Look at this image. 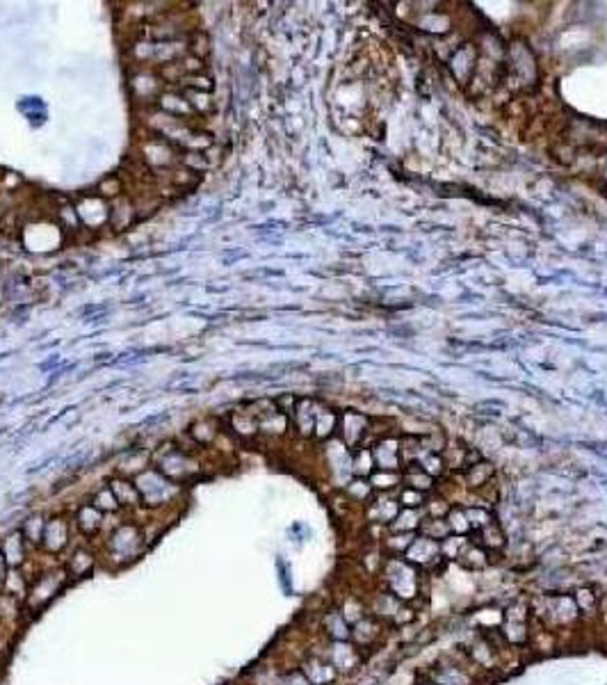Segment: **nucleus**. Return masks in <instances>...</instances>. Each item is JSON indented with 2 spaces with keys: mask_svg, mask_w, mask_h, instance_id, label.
<instances>
[{
  "mask_svg": "<svg viewBox=\"0 0 607 685\" xmlns=\"http://www.w3.org/2000/svg\"><path fill=\"white\" fill-rule=\"evenodd\" d=\"M514 64H511V71H514V76H516L521 82H532L537 78V62L535 58L530 55L528 48H523V46H514Z\"/></svg>",
  "mask_w": 607,
  "mask_h": 685,
  "instance_id": "obj_17",
  "label": "nucleus"
},
{
  "mask_svg": "<svg viewBox=\"0 0 607 685\" xmlns=\"http://www.w3.org/2000/svg\"><path fill=\"white\" fill-rule=\"evenodd\" d=\"M482 539H484V546H491V548H502L504 546V535L502 530L498 528L491 521L489 526L482 528Z\"/></svg>",
  "mask_w": 607,
  "mask_h": 685,
  "instance_id": "obj_32",
  "label": "nucleus"
},
{
  "mask_svg": "<svg viewBox=\"0 0 607 685\" xmlns=\"http://www.w3.org/2000/svg\"><path fill=\"white\" fill-rule=\"evenodd\" d=\"M103 511H98L91 502H85V505H80L76 509V514H73V526L76 530L87 539H94L98 537V533L103 530Z\"/></svg>",
  "mask_w": 607,
  "mask_h": 685,
  "instance_id": "obj_11",
  "label": "nucleus"
},
{
  "mask_svg": "<svg viewBox=\"0 0 607 685\" xmlns=\"http://www.w3.org/2000/svg\"><path fill=\"white\" fill-rule=\"evenodd\" d=\"M71 580L67 571H64V566H51V569H44L30 578V585H27V592H25V599H23V608L25 612H30V615H39L46 608L51 606V603L60 596Z\"/></svg>",
  "mask_w": 607,
  "mask_h": 685,
  "instance_id": "obj_2",
  "label": "nucleus"
},
{
  "mask_svg": "<svg viewBox=\"0 0 607 685\" xmlns=\"http://www.w3.org/2000/svg\"><path fill=\"white\" fill-rule=\"evenodd\" d=\"M400 482V473L398 471H377L370 475V484L372 487H379V489H391L395 484Z\"/></svg>",
  "mask_w": 607,
  "mask_h": 685,
  "instance_id": "obj_30",
  "label": "nucleus"
},
{
  "mask_svg": "<svg viewBox=\"0 0 607 685\" xmlns=\"http://www.w3.org/2000/svg\"><path fill=\"white\" fill-rule=\"evenodd\" d=\"M420 526V521H418V511L416 509H407V511H400L398 516H395V521L391 523V530L393 533H411L413 528H418Z\"/></svg>",
  "mask_w": 607,
  "mask_h": 685,
  "instance_id": "obj_26",
  "label": "nucleus"
},
{
  "mask_svg": "<svg viewBox=\"0 0 607 685\" xmlns=\"http://www.w3.org/2000/svg\"><path fill=\"white\" fill-rule=\"evenodd\" d=\"M89 502H91V505H94L98 511H103V514H117V511L122 509V505H119L117 498H115L112 489H110V484H107V487H100V489L94 493V496H91Z\"/></svg>",
  "mask_w": 607,
  "mask_h": 685,
  "instance_id": "obj_23",
  "label": "nucleus"
},
{
  "mask_svg": "<svg viewBox=\"0 0 607 685\" xmlns=\"http://www.w3.org/2000/svg\"><path fill=\"white\" fill-rule=\"evenodd\" d=\"M448 523H450V530H452V533H464L466 535L468 530H471V521H468L466 509H462V507L450 509Z\"/></svg>",
  "mask_w": 607,
  "mask_h": 685,
  "instance_id": "obj_31",
  "label": "nucleus"
},
{
  "mask_svg": "<svg viewBox=\"0 0 607 685\" xmlns=\"http://www.w3.org/2000/svg\"><path fill=\"white\" fill-rule=\"evenodd\" d=\"M452 530H450V523L443 518H427L425 523H422V535L429 537V539H434V542H438V539H443L445 535H450Z\"/></svg>",
  "mask_w": 607,
  "mask_h": 685,
  "instance_id": "obj_25",
  "label": "nucleus"
},
{
  "mask_svg": "<svg viewBox=\"0 0 607 685\" xmlns=\"http://www.w3.org/2000/svg\"><path fill=\"white\" fill-rule=\"evenodd\" d=\"M0 553L7 560L9 569H23V564L27 562V542L21 535V530H12L3 537L0 542Z\"/></svg>",
  "mask_w": 607,
  "mask_h": 685,
  "instance_id": "obj_10",
  "label": "nucleus"
},
{
  "mask_svg": "<svg viewBox=\"0 0 607 685\" xmlns=\"http://www.w3.org/2000/svg\"><path fill=\"white\" fill-rule=\"evenodd\" d=\"M347 496L356 500V502H363L372 496V484L370 480H363V478H358V480H352V482H347Z\"/></svg>",
  "mask_w": 607,
  "mask_h": 685,
  "instance_id": "obj_27",
  "label": "nucleus"
},
{
  "mask_svg": "<svg viewBox=\"0 0 607 685\" xmlns=\"http://www.w3.org/2000/svg\"><path fill=\"white\" fill-rule=\"evenodd\" d=\"M404 557H407V562H411V564L431 562V560H436V557H440V544L429 537H416L413 544L409 546V551L404 553Z\"/></svg>",
  "mask_w": 607,
  "mask_h": 685,
  "instance_id": "obj_15",
  "label": "nucleus"
},
{
  "mask_svg": "<svg viewBox=\"0 0 607 685\" xmlns=\"http://www.w3.org/2000/svg\"><path fill=\"white\" fill-rule=\"evenodd\" d=\"M605 176H607V160H605Z\"/></svg>",
  "mask_w": 607,
  "mask_h": 685,
  "instance_id": "obj_38",
  "label": "nucleus"
},
{
  "mask_svg": "<svg viewBox=\"0 0 607 685\" xmlns=\"http://www.w3.org/2000/svg\"><path fill=\"white\" fill-rule=\"evenodd\" d=\"M404 482H407L409 489H416V491H422V493L434 487V478L422 471L418 464H409V471L404 473Z\"/></svg>",
  "mask_w": 607,
  "mask_h": 685,
  "instance_id": "obj_22",
  "label": "nucleus"
},
{
  "mask_svg": "<svg viewBox=\"0 0 607 685\" xmlns=\"http://www.w3.org/2000/svg\"><path fill=\"white\" fill-rule=\"evenodd\" d=\"M146 553V535L140 526L135 523H122L110 533L103 551L105 566L112 569H124L131 566Z\"/></svg>",
  "mask_w": 607,
  "mask_h": 685,
  "instance_id": "obj_1",
  "label": "nucleus"
},
{
  "mask_svg": "<svg viewBox=\"0 0 607 685\" xmlns=\"http://www.w3.org/2000/svg\"><path fill=\"white\" fill-rule=\"evenodd\" d=\"M466 516H468V521H471V528H484V526L491 523V514L482 507H468Z\"/></svg>",
  "mask_w": 607,
  "mask_h": 685,
  "instance_id": "obj_35",
  "label": "nucleus"
},
{
  "mask_svg": "<svg viewBox=\"0 0 607 685\" xmlns=\"http://www.w3.org/2000/svg\"><path fill=\"white\" fill-rule=\"evenodd\" d=\"M338 427H340V436H343V443L347 448H356L365 436L367 427H370V420H367V416L358 414V411H345L338 418Z\"/></svg>",
  "mask_w": 607,
  "mask_h": 685,
  "instance_id": "obj_9",
  "label": "nucleus"
},
{
  "mask_svg": "<svg viewBox=\"0 0 607 685\" xmlns=\"http://www.w3.org/2000/svg\"><path fill=\"white\" fill-rule=\"evenodd\" d=\"M135 484H137V489H140L142 505L151 507V509L164 507V505H169V502H176L181 496V484L167 480L155 469H146L144 473L137 475Z\"/></svg>",
  "mask_w": 607,
  "mask_h": 685,
  "instance_id": "obj_4",
  "label": "nucleus"
},
{
  "mask_svg": "<svg viewBox=\"0 0 607 685\" xmlns=\"http://www.w3.org/2000/svg\"><path fill=\"white\" fill-rule=\"evenodd\" d=\"M422 502H425V493L422 491H416V489H404V493L400 496V505L402 507H407V509H418Z\"/></svg>",
  "mask_w": 607,
  "mask_h": 685,
  "instance_id": "obj_34",
  "label": "nucleus"
},
{
  "mask_svg": "<svg viewBox=\"0 0 607 685\" xmlns=\"http://www.w3.org/2000/svg\"><path fill=\"white\" fill-rule=\"evenodd\" d=\"M372 459L377 471H398L400 469V443L395 438H381L372 448Z\"/></svg>",
  "mask_w": 607,
  "mask_h": 685,
  "instance_id": "obj_13",
  "label": "nucleus"
},
{
  "mask_svg": "<svg viewBox=\"0 0 607 685\" xmlns=\"http://www.w3.org/2000/svg\"><path fill=\"white\" fill-rule=\"evenodd\" d=\"M491 478H493V466L491 464L477 462V464L468 466V473H466L468 487H484V484H489Z\"/></svg>",
  "mask_w": 607,
  "mask_h": 685,
  "instance_id": "obj_24",
  "label": "nucleus"
},
{
  "mask_svg": "<svg viewBox=\"0 0 607 685\" xmlns=\"http://www.w3.org/2000/svg\"><path fill=\"white\" fill-rule=\"evenodd\" d=\"M98 560H100V557H98V553L94 551V548L76 546L62 566H64V571H67L69 580H85V578H89L91 573H94Z\"/></svg>",
  "mask_w": 607,
  "mask_h": 685,
  "instance_id": "obj_8",
  "label": "nucleus"
},
{
  "mask_svg": "<svg viewBox=\"0 0 607 685\" xmlns=\"http://www.w3.org/2000/svg\"><path fill=\"white\" fill-rule=\"evenodd\" d=\"M398 514H400V505L395 500H386V498L372 502V509L367 511V516L377 521V523H393Z\"/></svg>",
  "mask_w": 607,
  "mask_h": 685,
  "instance_id": "obj_21",
  "label": "nucleus"
},
{
  "mask_svg": "<svg viewBox=\"0 0 607 685\" xmlns=\"http://www.w3.org/2000/svg\"><path fill=\"white\" fill-rule=\"evenodd\" d=\"M386 582H389V589L393 596H398L400 601L413 599L420 587L416 566L411 562L398 560V557H393V560L386 562Z\"/></svg>",
  "mask_w": 607,
  "mask_h": 685,
  "instance_id": "obj_5",
  "label": "nucleus"
},
{
  "mask_svg": "<svg viewBox=\"0 0 607 685\" xmlns=\"http://www.w3.org/2000/svg\"><path fill=\"white\" fill-rule=\"evenodd\" d=\"M110 489H112L117 502L126 509H140L142 505V496L140 489H137L135 480H126V478H115L110 482Z\"/></svg>",
  "mask_w": 607,
  "mask_h": 685,
  "instance_id": "obj_14",
  "label": "nucleus"
},
{
  "mask_svg": "<svg viewBox=\"0 0 607 685\" xmlns=\"http://www.w3.org/2000/svg\"><path fill=\"white\" fill-rule=\"evenodd\" d=\"M436 681L440 685H468V676L464 672L455 670V667H448V670H443L436 676Z\"/></svg>",
  "mask_w": 607,
  "mask_h": 685,
  "instance_id": "obj_33",
  "label": "nucleus"
},
{
  "mask_svg": "<svg viewBox=\"0 0 607 685\" xmlns=\"http://www.w3.org/2000/svg\"><path fill=\"white\" fill-rule=\"evenodd\" d=\"M277 571H279V580H281V587L286 589L288 594L292 592V578H290V564L283 560V557H277Z\"/></svg>",
  "mask_w": 607,
  "mask_h": 685,
  "instance_id": "obj_37",
  "label": "nucleus"
},
{
  "mask_svg": "<svg viewBox=\"0 0 607 685\" xmlns=\"http://www.w3.org/2000/svg\"><path fill=\"white\" fill-rule=\"evenodd\" d=\"M352 471L356 475H372L374 471V459H372V450H358L352 457Z\"/></svg>",
  "mask_w": 607,
  "mask_h": 685,
  "instance_id": "obj_28",
  "label": "nucleus"
},
{
  "mask_svg": "<svg viewBox=\"0 0 607 685\" xmlns=\"http://www.w3.org/2000/svg\"><path fill=\"white\" fill-rule=\"evenodd\" d=\"M413 533H400V535H393L386 539V548H389L391 553H398V555H404L409 551V546L413 544Z\"/></svg>",
  "mask_w": 607,
  "mask_h": 685,
  "instance_id": "obj_29",
  "label": "nucleus"
},
{
  "mask_svg": "<svg viewBox=\"0 0 607 685\" xmlns=\"http://www.w3.org/2000/svg\"><path fill=\"white\" fill-rule=\"evenodd\" d=\"M44 528H46V518L41 514H34V516H27L23 521V526L18 530H21V535L25 537L27 546L39 548L41 546V537H44Z\"/></svg>",
  "mask_w": 607,
  "mask_h": 685,
  "instance_id": "obj_19",
  "label": "nucleus"
},
{
  "mask_svg": "<svg viewBox=\"0 0 607 685\" xmlns=\"http://www.w3.org/2000/svg\"><path fill=\"white\" fill-rule=\"evenodd\" d=\"M420 25H425L427 30H431V32H445L448 30V21H445L443 14H427V18H422ZM425 27H422V30H425Z\"/></svg>",
  "mask_w": 607,
  "mask_h": 685,
  "instance_id": "obj_36",
  "label": "nucleus"
},
{
  "mask_svg": "<svg viewBox=\"0 0 607 685\" xmlns=\"http://www.w3.org/2000/svg\"><path fill=\"white\" fill-rule=\"evenodd\" d=\"M338 429V414L327 407H318V416H315V429H313V436L315 438H329Z\"/></svg>",
  "mask_w": 607,
  "mask_h": 685,
  "instance_id": "obj_18",
  "label": "nucleus"
},
{
  "mask_svg": "<svg viewBox=\"0 0 607 685\" xmlns=\"http://www.w3.org/2000/svg\"><path fill=\"white\" fill-rule=\"evenodd\" d=\"M356 660V646H352L349 642H336L334 648H331V655H329V663L338 670H349V667L354 665Z\"/></svg>",
  "mask_w": 607,
  "mask_h": 685,
  "instance_id": "obj_20",
  "label": "nucleus"
},
{
  "mask_svg": "<svg viewBox=\"0 0 607 685\" xmlns=\"http://www.w3.org/2000/svg\"><path fill=\"white\" fill-rule=\"evenodd\" d=\"M322 628H325V633L334 639V642H349L352 639V628H349V621L345 619L343 612L338 610H331L322 619Z\"/></svg>",
  "mask_w": 607,
  "mask_h": 685,
  "instance_id": "obj_16",
  "label": "nucleus"
},
{
  "mask_svg": "<svg viewBox=\"0 0 607 685\" xmlns=\"http://www.w3.org/2000/svg\"><path fill=\"white\" fill-rule=\"evenodd\" d=\"M301 672L311 685H329V683H334L336 674H338L336 667L331 665L327 658H320V655L306 658V660L301 663Z\"/></svg>",
  "mask_w": 607,
  "mask_h": 685,
  "instance_id": "obj_12",
  "label": "nucleus"
},
{
  "mask_svg": "<svg viewBox=\"0 0 607 685\" xmlns=\"http://www.w3.org/2000/svg\"><path fill=\"white\" fill-rule=\"evenodd\" d=\"M71 544V521L64 516H53L46 521L44 537H41V551L48 555H60L64 548Z\"/></svg>",
  "mask_w": 607,
  "mask_h": 685,
  "instance_id": "obj_6",
  "label": "nucleus"
},
{
  "mask_svg": "<svg viewBox=\"0 0 607 685\" xmlns=\"http://www.w3.org/2000/svg\"><path fill=\"white\" fill-rule=\"evenodd\" d=\"M153 464H155L153 466L155 471L176 484H188L195 478H199V462L192 459V455L188 450H183V448L164 445L162 450L155 452Z\"/></svg>",
  "mask_w": 607,
  "mask_h": 685,
  "instance_id": "obj_3",
  "label": "nucleus"
},
{
  "mask_svg": "<svg viewBox=\"0 0 607 685\" xmlns=\"http://www.w3.org/2000/svg\"><path fill=\"white\" fill-rule=\"evenodd\" d=\"M477 62H480V46L468 41V44H462L452 53V58H450V71L455 73V78L462 82V85H468L475 76Z\"/></svg>",
  "mask_w": 607,
  "mask_h": 685,
  "instance_id": "obj_7",
  "label": "nucleus"
}]
</instances>
